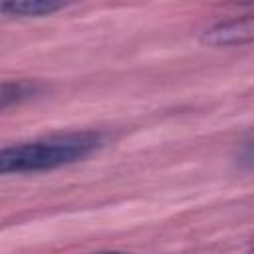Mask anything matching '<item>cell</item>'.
Returning a JSON list of instances; mask_svg holds the SVG:
<instances>
[{"mask_svg": "<svg viewBox=\"0 0 254 254\" xmlns=\"http://www.w3.org/2000/svg\"><path fill=\"white\" fill-rule=\"evenodd\" d=\"M254 38L252 16L246 14L242 18H232L224 22H216L200 34V42L210 48H234L250 44Z\"/></svg>", "mask_w": 254, "mask_h": 254, "instance_id": "2", "label": "cell"}, {"mask_svg": "<svg viewBox=\"0 0 254 254\" xmlns=\"http://www.w3.org/2000/svg\"><path fill=\"white\" fill-rule=\"evenodd\" d=\"M42 91V85L38 81L30 79H6L0 81V111L26 103L34 99Z\"/></svg>", "mask_w": 254, "mask_h": 254, "instance_id": "4", "label": "cell"}, {"mask_svg": "<svg viewBox=\"0 0 254 254\" xmlns=\"http://www.w3.org/2000/svg\"><path fill=\"white\" fill-rule=\"evenodd\" d=\"M103 145L99 131L52 133L32 141L0 147V175L44 173L73 165L95 153Z\"/></svg>", "mask_w": 254, "mask_h": 254, "instance_id": "1", "label": "cell"}, {"mask_svg": "<svg viewBox=\"0 0 254 254\" xmlns=\"http://www.w3.org/2000/svg\"><path fill=\"white\" fill-rule=\"evenodd\" d=\"M81 0H0V14L16 18H42L65 10Z\"/></svg>", "mask_w": 254, "mask_h": 254, "instance_id": "3", "label": "cell"}]
</instances>
